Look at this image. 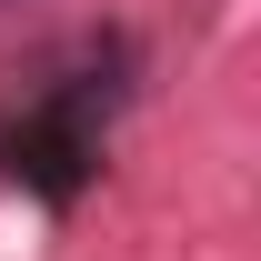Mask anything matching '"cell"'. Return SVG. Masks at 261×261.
Here are the masks:
<instances>
[{
  "mask_svg": "<svg viewBox=\"0 0 261 261\" xmlns=\"http://www.w3.org/2000/svg\"><path fill=\"white\" fill-rule=\"evenodd\" d=\"M100 111H111L100 70H91V81H61L40 111L10 121V171H20L40 201H70L81 181H91V161H100Z\"/></svg>",
  "mask_w": 261,
  "mask_h": 261,
  "instance_id": "cell-1",
  "label": "cell"
},
{
  "mask_svg": "<svg viewBox=\"0 0 261 261\" xmlns=\"http://www.w3.org/2000/svg\"><path fill=\"white\" fill-rule=\"evenodd\" d=\"M0 10H10V0H0Z\"/></svg>",
  "mask_w": 261,
  "mask_h": 261,
  "instance_id": "cell-2",
  "label": "cell"
}]
</instances>
